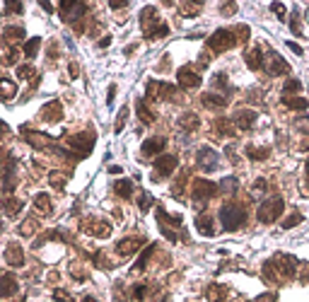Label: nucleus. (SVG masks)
<instances>
[{
  "mask_svg": "<svg viewBox=\"0 0 309 302\" xmlns=\"http://www.w3.org/2000/svg\"><path fill=\"white\" fill-rule=\"evenodd\" d=\"M68 143H70V148L75 150V157H87V155L92 152V148H94V135H92V133H77V135H73Z\"/></svg>",
  "mask_w": 309,
  "mask_h": 302,
  "instance_id": "obj_6",
  "label": "nucleus"
},
{
  "mask_svg": "<svg viewBox=\"0 0 309 302\" xmlns=\"http://www.w3.org/2000/svg\"><path fill=\"white\" fill-rule=\"evenodd\" d=\"M63 116V107L58 99H54V102H49L44 109H41V119L49 121V123H56V121H61Z\"/></svg>",
  "mask_w": 309,
  "mask_h": 302,
  "instance_id": "obj_15",
  "label": "nucleus"
},
{
  "mask_svg": "<svg viewBox=\"0 0 309 302\" xmlns=\"http://www.w3.org/2000/svg\"><path fill=\"white\" fill-rule=\"evenodd\" d=\"M208 295H210L213 302H225L227 300V288H222V285H210V288H208Z\"/></svg>",
  "mask_w": 309,
  "mask_h": 302,
  "instance_id": "obj_29",
  "label": "nucleus"
},
{
  "mask_svg": "<svg viewBox=\"0 0 309 302\" xmlns=\"http://www.w3.org/2000/svg\"><path fill=\"white\" fill-rule=\"evenodd\" d=\"M145 293H147V285H133L130 298H133V300H145Z\"/></svg>",
  "mask_w": 309,
  "mask_h": 302,
  "instance_id": "obj_36",
  "label": "nucleus"
},
{
  "mask_svg": "<svg viewBox=\"0 0 309 302\" xmlns=\"http://www.w3.org/2000/svg\"><path fill=\"white\" fill-rule=\"evenodd\" d=\"M266 68H268V75H273V77H275V75H285V73H290V65L283 60L280 54H275V51L268 54V65H266Z\"/></svg>",
  "mask_w": 309,
  "mask_h": 302,
  "instance_id": "obj_12",
  "label": "nucleus"
},
{
  "mask_svg": "<svg viewBox=\"0 0 309 302\" xmlns=\"http://www.w3.org/2000/svg\"><path fill=\"white\" fill-rule=\"evenodd\" d=\"M215 131L220 133V135H235V121H230V119H218L215 121Z\"/></svg>",
  "mask_w": 309,
  "mask_h": 302,
  "instance_id": "obj_24",
  "label": "nucleus"
},
{
  "mask_svg": "<svg viewBox=\"0 0 309 302\" xmlns=\"http://www.w3.org/2000/svg\"><path fill=\"white\" fill-rule=\"evenodd\" d=\"M155 249H157V246H155V244H150V246H147V249L140 254L138 264L133 266V271H135V273H138V271H145V266H147V261H150V256H152V251H155Z\"/></svg>",
  "mask_w": 309,
  "mask_h": 302,
  "instance_id": "obj_26",
  "label": "nucleus"
},
{
  "mask_svg": "<svg viewBox=\"0 0 309 302\" xmlns=\"http://www.w3.org/2000/svg\"><path fill=\"white\" fill-rule=\"evenodd\" d=\"M116 193L121 198H130L133 196V181L130 179H119L116 181Z\"/></svg>",
  "mask_w": 309,
  "mask_h": 302,
  "instance_id": "obj_27",
  "label": "nucleus"
},
{
  "mask_svg": "<svg viewBox=\"0 0 309 302\" xmlns=\"http://www.w3.org/2000/svg\"><path fill=\"white\" fill-rule=\"evenodd\" d=\"M58 12H61V17L65 22H75V19H80L87 12V5H82V2H61Z\"/></svg>",
  "mask_w": 309,
  "mask_h": 302,
  "instance_id": "obj_8",
  "label": "nucleus"
},
{
  "mask_svg": "<svg viewBox=\"0 0 309 302\" xmlns=\"http://www.w3.org/2000/svg\"><path fill=\"white\" fill-rule=\"evenodd\" d=\"M109 44H111V37H104V39H102V41H99V46H102V49H107V46H109Z\"/></svg>",
  "mask_w": 309,
  "mask_h": 302,
  "instance_id": "obj_53",
  "label": "nucleus"
},
{
  "mask_svg": "<svg viewBox=\"0 0 309 302\" xmlns=\"http://www.w3.org/2000/svg\"><path fill=\"white\" fill-rule=\"evenodd\" d=\"M288 46H290V49H292V51H295L297 56L302 54V46H297V44H292V41H288Z\"/></svg>",
  "mask_w": 309,
  "mask_h": 302,
  "instance_id": "obj_52",
  "label": "nucleus"
},
{
  "mask_svg": "<svg viewBox=\"0 0 309 302\" xmlns=\"http://www.w3.org/2000/svg\"><path fill=\"white\" fill-rule=\"evenodd\" d=\"M34 206H36V210H41L44 215H51V198H49V193H36V198H34Z\"/></svg>",
  "mask_w": 309,
  "mask_h": 302,
  "instance_id": "obj_22",
  "label": "nucleus"
},
{
  "mask_svg": "<svg viewBox=\"0 0 309 302\" xmlns=\"http://www.w3.org/2000/svg\"><path fill=\"white\" fill-rule=\"evenodd\" d=\"M283 208H285V201H283L280 196L266 198V201L258 206V210H256V218H258V223H273V220H278V218H280Z\"/></svg>",
  "mask_w": 309,
  "mask_h": 302,
  "instance_id": "obj_2",
  "label": "nucleus"
},
{
  "mask_svg": "<svg viewBox=\"0 0 309 302\" xmlns=\"http://www.w3.org/2000/svg\"><path fill=\"white\" fill-rule=\"evenodd\" d=\"M109 172H111V174H121V172H124V170H121V167H116V165H114V167H109Z\"/></svg>",
  "mask_w": 309,
  "mask_h": 302,
  "instance_id": "obj_54",
  "label": "nucleus"
},
{
  "mask_svg": "<svg viewBox=\"0 0 309 302\" xmlns=\"http://www.w3.org/2000/svg\"><path fill=\"white\" fill-rule=\"evenodd\" d=\"M196 230L200 232V235H205V237H213L215 235V223H213V218L210 215H198L196 218Z\"/></svg>",
  "mask_w": 309,
  "mask_h": 302,
  "instance_id": "obj_17",
  "label": "nucleus"
},
{
  "mask_svg": "<svg viewBox=\"0 0 309 302\" xmlns=\"http://www.w3.org/2000/svg\"><path fill=\"white\" fill-rule=\"evenodd\" d=\"M271 10H273V12H275L280 19L285 17V5H280V2H273V5H271Z\"/></svg>",
  "mask_w": 309,
  "mask_h": 302,
  "instance_id": "obj_46",
  "label": "nucleus"
},
{
  "mask_svg": "<svg viewBox=\"0 0 309 302\" xmlns=\"http://www.w3.org/2000/svg\"><path fill=\"white\" fill-rule=\"evenodd\" d=\"M300 223H302V215H300V213H295V215H290L288 220H283V227H285V230H290V227H295V225H300Z\"/></svg>",
  "mask_w": 309,
  "mask_h": 302,
  "instance_id": "obj_39",
  "label": "nucleus"
},
{
  "mask_svg": "<svg viewBox=\"0 0 309 302\" xmlns=\"http://www.w3.org/2000/svg\"><path fill=\"white\" fill-rule=\"evenodd\" d=\"M283 90H285V97H288L290 92H300V90H302V85H300V80H288Z\"/></svg>",
  "mask_w": 309,
  "mask_h": 302,
  "instance_id": "obj_37",
  "label": "nucleus"
},
{
  "mask_svg": "<svg viewBox=\"0 0 309 302\" xmlns=\"http://www.w3.org/2000/svg\"><path fill=\"white\" fill-rule=\"evenodd\" d=\"M218 152L213 150V148H208V145H203L198 152H196V165H198V170H203V172H213L215 167H218Z\"/></svg>",
  "mask_w": 309,
  "mask_h": 302,
  "instance_id": "obj_7",
  "label": "nucleus"
},
{
  "mask_svg": "<svg viewBox=\"0 0 309 302\" xmlns=\"http://www.w3.org/2000/svg\"><path fill=\"white\" fill-rule=\"evenodd\" d=\"M283 104H285L288 109H297V112H305L309 107V102L302 99V97H283Z\"/></svg>",
  "mask_w": 309,
  "mask_h": 302,
  "instance_id": "obj_25",
  "label": "nucleus"
},
{
  "mask_svg": "<svg viewBox=\"0 0 309 302\" xmlns=\"http://www.w3.org/2000/svg\"><path fill=\"white\" fill-rule=\"evenodd\" d=\"M177 80H179V85H182L184 90H193V87L200 85V75H198L193 68H188V65H184V68L177 70Z\"/></svg>",
  "mask_w": 309,
  "mask_h": 302,
  "instance_id": "obj_9",
  "label": "nucleus"
},
{
  "mask_svg": "<svg viewBox=\"0 0 309 302\" xmlns=\"http://www.w3.org/2000/svg\"><path fill=\"white\" fill-rule=\"evenodd\" d=\"M135 112H138V116H140V121L145 123V126H150L152 121H155V114L147 109V104H145V99H138L135 102Z\"/></svg>",
  "mask_w": 309,
  "mask_h": 302,
  "instance_id": "obj_21",
  "label": "nucleus"
},
{
  "mask_svg": "<svg viewBox=\"0 0 309 302\" xmlns=\"http://www.w3.org/2000/svg\"><path fill=\"white\" fill-rule=\"evenodd\" d=\"M237 44V34L232 29H218L210 39H208V49L215 51V54H222L227 49H232Z\"/></svg>",
  "mask_w": 309,
  "mask_h": 302,
  "instance_id": "obj_4",
  "label": "nucleus"
},
{
  "mask_svg": "<svg viewBox=\"0 0 309 302\" xmlns=\"http://www.w3.org/2000/svg\"><path fill=\"white\" fill-rule=\"evenodd\" d=\"M34 75H36V73H34L32 65H19V68H17V77H19V80H29V77H34Z\"/></svg>",
  "mask_w": 309,
  "mask_h": 302,
  "instance_id": "obj_34",
  "label": "nucleus"
},
{
  "mask_svg": "<svg viewBox=\"0 0 309 302\" xmlns=\"http://www.w3.org/2000/svg\"><path fill=\"white\" fill-rule=\"evenodd\" d=\"M266 186H268V184H266V179H258L254 186H251V191H256V196H261V193L266 191Z\"/></svg>",
  "mask_w": 309,
  "mask_h": 302,
  "instance_id": "obj_44",
  "label": "nucleus"
},
{
  "mask_svg": "<svg viewBox=\"0 0 309 302\" xmlns=\"http://www.w3.org/2000/svg\"><path fill=\"white\" fill-rule=\"evenodd\" d=\"M220 220H222V227L227 232H235V230H239L247 223V210L242 206H237V203H225L220 208Z\"/></svg>",
  "mask_w": 309,
  "mask_h": 302,
  "instance_id": "obj_1",
  "label": "nucleus"
},
{
  "mask_svg": "<svg viewBox=\"0 0 309 302\" xmlns=\"http://www.w3.org/2000/svg\"><path fill=\"white\" fill-rule=\"evenodd\" d=\"M164 145H167V140L164 138H147L145 143H143V148H140V152L145 155V157H152V155H157V152H162L164 150Z\"/></svg>",
  "mask_w": 309,
  "mask_h": 302,
  "instance_id": "obj_14",
  "label": "nucleus"
},
{
  "mask_svg": "<svg viewBox=\"0 0 309 302\" xmlns=\"http://www.w3.org/2000/svg\"><path fill=\"white\" fill-rule=\"evenodd\" d=\"M235 126L239 128V131H249L254 123H256V112L254 109H242V112H237L235 114Z\"/></svg>",
  "mask_w": 309,
  "mask_h": 302,
  "instance_id": "obj_13",
  "label": "nucleus"
},
{
  "mask_svg": "<svg viewBox=\"0 0 309 302\" xmlns=\"http://www.w3.org/2000/svg\"><path fill=\"white\" fill-rule=\"evenodd\" d=\"M51 186H54V189H63V186H65V177L58 174V172H51Z\"/></svg>",
  "mask_w": 309,
  "mask_h": 302,
  "instance_id": "obj_42",
  "label": "nucleus"
},
{
  "mask_svg": "<svg viewBox=\"0 0 309 302\" xmlns=\"http://www.w3.org/2000/svg\"><path fill=\"white\" fill-rule=\"evenodd\" d=\"M24 10V5H15V2H7V7H5V12H22Z\"/></svg>",
  "mask_w": 309,
  "mask_h": 302,
  "instance_id": "obj_49",
  "label": "nucleus"
},
{
  "mask_svg": "<svg viewBox=\"0 0 309 302\" xmlns=\"http://www.w3.org/2000/svg\"><path fill=\"white\" fill-rule=\"evenodd\" d=\"M114 302H126V295H124V288L121 285L114 288Z\"/></svg>",
  "mask_w": 309,
  "mask_h": 302,
  "instance_id": "obj_47",
  "label": "nucleus"
},
{
  "mask_svg": "<svg viewBox=\"0 0 309 302\" xmlns=\"http://www.w3.org/2000/svg\"><path fill=\"white\" fill-rule=\"evenodd\" d=\"M150 206H152V196L143 191V193H140V210H143V213H147V210H150Z\"/></svg>",
  "mask_w": 309,
  "mask_h": 302,
  "instance_id": "obj_38",
  "label": "nucleus"
},
{
  "mask_svg": "<svg viewBox=\"0 0 309 302\" xmlns=\"http://www.w3.org/2000/svg\"><path fill=\"white\" fill-rule=\"evenodd\" d=\"M145 244V237H126V240L116 242V254L126 259V256H130L133 251H138L140 246Z\"/></svg>",
  "mask_w": 309,
  "mask_h": 302,
  "instance_id": "obj_10",
  "label": "nucleus"
},
{
  "mask_svg": "<svg viewBox=\"0 0 309 302\" xmlns=\"http://www.w3.org/2000/svg\"><path fill=\"white\" fill-rule=\"evenodd\" d=\"M307 179H309V160H307Z\"/></svg>",
  "mask_w": 309,
  "mask_h": 302,
  "instance_id": "obj_57",
  "label": "nucleus"
},
{
  "mask_svg": "<svg viewBox=\"0 0 309 302\" xmlns=\"http://www.w3.org/2000/svg\"><path fill=\"white\" fill-rule=\"evenodd\" d=\"M126 116H128V109H126V107H121V112H119V119H116V126H114V131H116V133H121V131H124Z\"/></svg>",
  "mask_w": 309,
  "mask_h": 302,
  "instance_id": "obj_40",
  "label": "nucleus"
},
{
  "mask_svg": "<svg viewBox=\"0 0 309 302\" xmlns=\"http://www.w3.org/2000/svg\"><path fill=\"white\" fill-rule=\"evenodd\" d=\"M218 186H220V191H222V193H227V196H230V193H235V191H237L239 181L235 179V177H225V179L220 181Z\"/></svg>",
  "mask_w": 309,
  "mask_h": 302,
  "instance_id": "obj_30",
  "label": "nucleus"
},
{
  "mask_svg": "<svg viewBox=\"0 0 309 302\" xmlns=\"http://www.w3.org/2000/svg\"><path fill=\"white\" fill-rule=\"evenodd\" d=\"M203 104H205L208 109H225V107H227V97H220V94L208 92V94H203Z\"/></svg>",
  "mask_w": 309,
  "mask_h": 302,
  "instance_id": "obj_19",
  "label": "nucleus"
},
{
  "mask_svg": "<svg viewBox=\"0 0 309 302\" xmlns=\"http://www.w3.org/2000/svg\"><path fill=\"white\" fill-rule=\"evenodd\" d=\"M218 191H220V186H218L215 181L196 179V181H193V206L203 208V206L208 203V198H213Z\"/></svg>",
  "mask_w": 309,
  "mask_h": 302,
  "instance_id": "obj_3",
  "label": "nucleus"
},
{
  "mask_svg": "<svg viewBox=\"0 0 309 302\" xmlns=\"http://www.w3.org/2000/svg\"><path fill=\"white\" fill-rule=\"evenodd\" d=\"M162 302H169V300H167V298H164V300H162Z\"/></svg>",
  "mask_w": 309,
  "mask_h": 302,
  "instance_id": "obj_58",
  "label": "nucleus"
},
{
  "mask_svg": "<svg viewBox=\"0 0 309 302\" xmlns=\"http://www.w3.org/2000/svg\"><path fill=\"white\" fill-rule=\"evenodd\" d=\"M15 92H17L15 82H10V80H2V97H5V99H12V97H15Z\"/></svg>",
  "mask_w": 309,
  "mask_h": 302,
  "instance_id": "obj_35",
  "label": "nucleus"
},
{
  "mask_svg": "<svg viewBox=\"0 0 309 302\" xmlns=\"http://www.w3.org/2000/svg\"><path fill=\"white\" fill-rule=\"evenodd\" d=\"M17 60V49H7L5 51V65H12Z\"/></svg>",
  "mask_w": 309,
  "mask_h": 302,
  "instance_id": "obj_43",
  "label": "nucleus"
},
{
  "mask_svg": "<svg viewBox=\"0 0 309 302\" xmlns=\"http://www.w3.org/2000/svg\"><path fill=\"white\" fill-rule=\"evenodd\" d=\"M19 302H22V300H19Z\"/></svg>",
  "mask_w": 309,
  "mask_h": 302,
  "instance_id": "obj_59",
  "label": "nucleus"
},
{
  "mask_svg": "<svg viewBox=\"0 0 309 302\" xmlns=\"http://www.w3.org/2000/svg\"><path fill=\"white\" fill-rule=\"evenodd\" d=\"M82 230L90 232V235H94V237H109L111 225H109V223H102V220H97V218H90V220L82 223Z\"/></svg>",
  "mask_w": 309,
  "mask_h": 302,
  "instance_id": "obj_11",
  "label": "nucleus"
},
{
  "mask_svg": "<svg viewBox=\"0 0 309 302\" xmlns=\"http://www.w3.org/2000/svg\"><path fill=\"white\" fill-rule=\"evenodd\" d=\"M17 293V278L12 273H5L2 276V298H12Z\"/></svg>",
  "mask_w": 309,
  "mask_h": 302,
  "instance_id": "obj_20",
  "label": "nucleus"
},
{
  "mask_svg": "<svg viewBox=\"0 0 309 302\" xmlns=\"http://www.w3.org/2000/svg\"><path fill=\"white\" fill-rule=\"evenodd\" d=\"M200 10V5H182V12L184 15H196Z\"/></svg>",
  "mask_w": 309,
  "mask_h": 302,
  "instance_id": "obj_48",
  "label": "nucleus"
},
{
  "mask_svg": "<svg viewBox=\"0 0 309 302\" xmlns=\"http://www.w3.org/2000/svg\"><path fill=\"white\" fill-rule=\"evenodd\" d=\"M179 160L177 155H162L157 162H155V170H152V181H162L164 177H169L174 170H177Z\"/></svg>",
  "mask_w": 309,
  "mask_h": 302,
  "instance_id": "obj_5",
  "label": "nucleus"
},
{
  "mask_svg": "<svg viewBox=\"0 0 309 302\" xmlns=\"http://www.w3.org/2000/svg\"><path fill=\"white\" fill-rule=\"evenodd\" d=\"M213 87H222V90H227V75H225V73H218V75L213 77Z\"/></svg>",
  "mask_w": 309,
  "mask_h": 302,
  "instance_id": "obj_41",
  "label": "nucleus"
},
{
  "mask_svg": "<svg viewBox=\"0 0 309 302\" xmlns=\"http://www.w3.org/2000/svg\"><path fill=\"white\" fill-rule=\"evenodd\" d=\"M5 261L10 264V266H22L24 264V254H22V246L19 244H7V249H5Z\"/></svg>",
  "mask_w": 309,
  "mask_h": 302,
  "instance_id": "obj_16",
  "label": "nucleus"
},
{
  "mask_svg": "<svg viewBox=\"0 0 309 302\" xmlns=\"http://www.w3.org/2000/svg\"><path fill=\"white\" fill-rule=\"evenodd\" d=\"M2 37L7 41H19V39H24V29L22 27H5L2 29Z\"/></svg>",
  "mask_w": 309,
  "mask_h": 302,
  "instance_id": "obj_28",
  "label": "nucleus"
},
{
  "mask_svg": "<svg viewBox=\"0 0 309 302\" xmlns=\"http://www.w3.org/2000/svg\"><path fill=\"white\" fill-rule=\"evenodd\" d=\"M254 302H275V295L273 293H266V295H261L258 300H254Z\"/></svg>",
  "mask_w": 309,
  "mask_h": 302,
  "instance_id": "obj_50",
  "label": "nucleus"
},
{
  "mask_svg": "<svg viewBox=\"0 0 309 302\" xmlns=\"http://www.w3.org/2000/svg\"><path fill=\"white\" fill-rule=\"evenodd\" d=\"M111 7H114V10H119V7H126V2H116V0H114V2H111Z\"/></svg>",
  "mask_w": 309,
  "mask_h": 302,
  "instance_id": "obj_55",
  "label": "nucleus"
},
{
  "mask_svg": "<svg viewBox=\"0 0 309 302\" xmlns=\"http://www.w3.org/2000/svg\"><path fill=\"white\" fill-rule=\"evenodd\" d=\"M2 208H5V215H7V218H15L17 213H22L24 203H22V198H12V196H7V198L2 201Z\"/></svg>",
  "mask_w": 309,
  "mask_h": 302,
  "instance_id": "obj_18",
  "label": "nucleus"
},
{
  "mask_svg": "<svg viewBox=\"0 0 309 302\" xmlns=\"http://www.w3.org/2000/svg\"><path fill=\"white\" fill-rule=\"evenodd\" d=\"M39 46H41V39H39V37L29 39V41H27V46H24V56H27V58H34V56H36V51H39Z\"/></svg>",
  "mask_w": 309,
  "mask_h": 302,
  "instance_id": "obj_33",
  "label": "nucleus"
},
{
  "mask_svg": "<svg viewBox=\"0 0 309 302\" xmlns=\"http://www.w3.org/2000/svg\"><path fill=\"white\" fill-rule=\"evenodd\" d=\"M268 152H271L268 148H254V145H249V148H247V155L251 157V160H258V162H261V160H266V157H268Z\"/></svg>",
  "mask_w": 309,
  "mask_h": 302,
  "instance_id": "obj_32",
  "label": "nucleus"
},
{
  "mask_svg": "<svg viewBox=\"0 0 309 302\" xmlns=\"http://www.w3.org/2000/svg\"><path fill=\"white\" fill-rule=\"evenodd\" d=\"M82 302H97V300H94L92 295H87V298H82Z\"/></svg>",
  "mask_w": 309,
  "mask_h": 302,
  "instance_id": "obj_56",
  "label": "nucleus"
},
{
  "mask_svg": "<svg viewBox=\"0 0 309 302\" xmlns=\"http://www.w3.org/2000/svg\"><path fill=\"white\" fill-rule=\"evenodd\" d=\"M179 126H182L184 131H196V128H198V116H196V114H184V116L179 119Z\"/></svg>",
  "mask_w": 309,
  "mask_h": 302,
  "instance_id": "obj_31",
  "label": "nucleus"
},
{
  "mask_svg": "<svg viewBox=\"0 0 309 302\" xmlns=\"http://www.w3.org/2000/svg\"><path fill=\"white\" fill-rule=\"evenodd\" d=\"M232 12H237V5H232V2H230V5H225V7H222V15H232Z\"/></svg>",
  "mask_w": 309,
  "mask_h": 302,
  "instance_id": "obj_51",
  "label": "nucleus"
},
{
  "mask_svg": "<svg viewBox=\"0 0 309 302\" xmlns=\"http://www.w3.org/2000/svg\"><path fill=\"white\" fill-rule=\"evenodd\" d=\"M54 298H56L58 302H75L70 295H68V293H65V290H56V293H54Z\"/></svg>",
  "mask_w": 309,
  "mask_h": 302,
  "instance_id": "obj_45",
  "label": "nucleus"
},
{
  "mask_svg": "<svg viewBox=\"0 0 309 302\" xmlns=\"http://www.w3.org/2000/svg\"><path fill=\"white\" fill-rule=\"evenodd\" d=\"M247 65L251 70H261V68H263V58H261V49H258V46L251 49L247 54Z\"/></svg>",
  "mask_w": 309,
  "mask_h": 302,
  "instance_id": "obj_23",
  "label": "nucleus"
}]
</instances>
